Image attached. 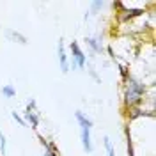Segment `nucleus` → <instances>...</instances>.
<instances>
[{
    "instance_id": "1",
    "label": "nucleus",
    "mask_w": 156,
    "mask_h": 156,
    "mask_svg": "<svg viewBox=\"0 0 156 156\" xmlns=\"http://www.w3.org/2000/svg\"><path fill=\"white\" fill-rule=\"evenodd\" d=\"M147 83L142 82L140 78H135L133 75L124 80V90H122V101H124V107L128 110L131 108H136L146 98L147 92Z\"/></svg>"
},
{
    "instance_id": "2",
    "label": "nucleus",
    "mask_w": 156,
    "mask_h": 156,
    "mask_svg": "<svg viewBox=\"0 0 156 156\" xmlns=\"http://www.w3.org/2000/svg\"><path fill=\"white\" fill-rule=\"evenodd\" d=\"M87 64V57L85 53L82 51L80 44L76 41L71 43V62H69V69H85Z\"/></svg>"
},
{
    "instance_id": "3",
    "label": "nucleus",
    "mask_w": 156,
    "mask_h": 156,
    "mask_svg": "<svg viewBox=\"0 0 156 156\" xmlns=\"http://www.w3.org/2000/svg\"><path fill=\"white\" fill-rule=\"evenodd\" d=\"M23 121H25L27 124H30L32 129H37V126H39V112L36 110V101H34V99L29 103V107H27V110H25Z\"/></svg>"
},
{
    "instance_id": "4",
    "label": "nucleus",
    "mask_w": 156,
    "mask_h": 156,
    "mask_svg": "<svg viewBox=\"0 0 156 156\" xmlns=\"http://www.w3.org/2000/svg\"><path fill=\"white\" fill-rule=\"evenodd\" d=\"M57 53H58V64H60V71H62V73H69V60H68V55H66V50H64V41H62V39H58Z\"/></svg>"
},
{
    "instance_id": "5",
    "label": "nucleus",
    "mask_w": 156,
    "mask_h": 156,
    "mask_svg": "<svg viewBox=\"0 0 156 156\" xmlns=\"http://www.w3.org/2000/svg\"><path fill=\"white\" fill-rule=\"evenodd\" d=\"M80 138H82V147H83V151L90 154L92 153V138H90V129L85 126H80Z\"/></svg>"
},
{
    "instance_id": "6",
    "label": "nucleus",
    "mask_w": 156,
    "mask_h": 156,
    "mask_svg": "<svg viewBox=\"0 0 156 156\" xmlns=\"http://www.w3.org/2000/svg\"><path fill=\"white\" fill-rule=\"evenodd\" d=\"M5 37L9 39V41H12V43H18V44H27L29 41H27V37L23 36V34H20L18 30L14 29H5Z\"/></svg>"
},
{
    "instance_id": "7",
    "label": "nucleus",
    "mask_w": 156,
    "mask_h": 156,
    "mask_svg": "<svg viewBox=\"0 0 156 156\" xmlns=\"http://www.w3.org/2000/svg\"><path fill=\"white\" fill-rule=\"evenodd\" d=\"M85 43H87V46L90 48L92 53H103V44H101V37H87L85 39Z\"/></svg>"
},
{
    "instance_id": "8",
    "label": "nucleus",
    "mask_w": 156,
    "mask_h": 156,
    "mask_svg": "<svg viewBox=\"0 0 156 156\" xmlns=\"http://www.w3.org/2000/svg\"><path fill=\"white\" fill-rule=\"evenodd\" d=\"M75 119H76V122H78V126H85L89 128V129H92V126H94V122H92V119L90 117H87L83 112H75Z\"/></svg>"
},
{
    "instance_id": "9",
    "label": "nucleus",
    "mask_w": 156,
    "mask_h": 156,
    "mask_svg": "<svg viewBox=\"0 0 156 156\" xmlns=\"http://www.w3.org/2000/svg\"><path fill=\"white\" fill-rule=\"evenodd\" d=\"M103 7H105V2H103V0H94V2H90V11H89V16H90V14H99Z\"/></svg>"
},
{
    "instance_id": "10",
    "label": "nucleus",
    "mask_w": 156,
    "mask_h": 156,
    "mask_svg": "<svg viewBox=\"0 0 156 156\" xmlns=\"http://www.w3.org/2000/svg\"><path fill=\"white\" fill-rule=\"evenodd\" d=\"M2 96H4V98H7V99L14 98V96H16V89L12 87L11 83H5V85L2 87Z\"/></svg>"
},
{
    "instance_id": "11",
    "label": "nucleus",
    "mask_w": 156,
    "mask_h": 156,
    "mask_svg": "<svg viewBox=\"0 0 156 156\" xmlns=\"http://www.w3.org/2000/svg\"><path fill=\"white\" fill-rule=\"evenodd\" d=\"M126 147H128V156H135V147H133V140L129 136V128H126Z\"/></svg>"
},
{
    "instance_id": "12",
    "label": "nucleus",
    "mask_w": 156,
    "mask_h": 156,
    "mask_svg": "<svg viewBox=\"0 0 156 156\" xmlns=\"http://www.w3.org/2000/svg\"><path fill=\"white\" fill-rule=\"evenodd\" d=\"M103 144H105V149H107V154L108 156H115V151H114V146H112V140H110L108 136L103 138Z\"/></svg>"
},
{
    "instance_id": "13",
    "label": "nucleus",
    "mask_w": 156,
    "mask_h": 156,
    "mask_svg": "<svg viewBox=\"0 0 156 156\" xmlns=\"http://www.w3.org/2000/svg\"><path fill=\"white\" fill-rule=\"evenodd\" d=\"M0 154L5 156L7 154V140H5V135L0 131Z\"/></svg>"
},
{
    "instance_id": "14",
    "label": "nucleus",
    "mask_w": 156,
    "mask_h": 156,
    "mask_svg": "<svg viewBox=\"0 0 156 156\" xmlns=\"http://www.w3.org/2000/svg\"><path fill=\"white\" fill-rule=\"evenodd\" d=\"M85 68H87V73H89V75H90V76L94 78V80H96L98 83H99V82H101V78L98 76V73H96V69L92 68V64H89V62H87V64H85Z\"/></svg>"
},
{
    "instance_id": "15",
    "label": "nucleus",
    "mask_w": 156,
    "mask_h": 156,
    "mask_svg": "<svg viewBox=\"0 0 156 156\" xmlns=\"http://www.w3.org/2000/svg\"><path fill=\"white\" fill-rule=\"evenodd\" d=\"M11 115H12V119H14V121H16V122H18L20 126H27V122H25V121H23V117L20 115L18 112H11Z\"/></svg>"
}]
</instances>
